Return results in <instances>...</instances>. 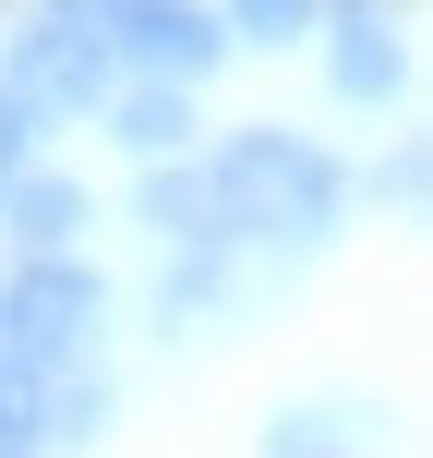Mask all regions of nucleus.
Here are the masks:
<instances>
[{
  "instance_id": "nucleus-4",
  "label": "nucleus",
  "mask_w": 433,
  "mask_h": 458,
  "mask_svg": "<svg viewBox=\"0 0 433 458\" xmlns=\"http://www.w3.org/2000/svg\"><path fill=\"white\" fill-rule=\"evenodd\" d=\"M109 61H133V85H205L229 61V24L193 13V0H133L109 24Z\"/></svg>"
},
{
  "instance_id": "nucleus-1",
  "label": "nucleus",
  "mask_w": 433,
  "mask_h": 458,
  "mask_svg": "<svg viewBox=\"0 0 433 458\" xmlns=\"http://www.w3.org/2000/svg\"><path fill=\"white\" fill-rule=\"evenodd\" d=\"M337 206H349V182H337V157H325L313 133L253 121V133H229L205 157L217 242H289V253H313V242H337Z\"/></svg>"
},
{
  "instance_id": "nucleus-7",
  "label": "nucleus",
  "mask_w": 433,
  "mask_h": 458,
  "mask_svg": "<svg viewBox=\"0 0 433 458\" xmlns=\"http://www.w3.org/2000/svg\"><path fill=\"white\" fill-rule=\"evenodd\" d=\"M181 133H193V85H133L121 97V145L133 157H169Z\"/></svg>"
},
{
  "instance_id": "nucleus-11",
  "label": "nucleus",
  "mask_w": 433,
  "mask_h": 458,
  "mask_svg": "<svg viewBox=\"0 0 433 458\" xmlns=\"http://www.w3.org/2000/svg\"><path fill=\"white\" fill-rule=\"evenodd\" d=\"M24 169H37V109H24L12 85H0V193H12Z\"/></svg>"
},
{
  "instance_id": "nucleus-3",
  "label": "nucleus",
  "mask_w": 433,
  "mask_h": 458,
  "mask_svg": "<svg viewBox=\"0 0 433 458\" xmlns=\"http://www.w3.org/2000/svg\"><path fill=\"white\" fill-rule=\"evenodd\" d=\"M0 85H12L37 121H72V109H96V97L121 85V61H109V37H96V24H61V13H37L12 48H0Z\"/></svg>"
},
{
  "instance_id": "nucleus-5",
  "label": "nucleus",
  "mask_w": 433,
  "mask_h": 458,
  "mask_svg": "<svg viewBox=\"0 0 433 458\" xmlns=\"http://www.w3.org/2000/svg\"><path fill=\"white\" fill-rule=\"evenodd\" d=\"M0 206H12V242H24V253H72V229H85V182H61V169H24Z\"/></svg>"
},
{
  "instance_id": "nucleus-12",
  "label": "nucleus",
  "mask_w": 433,
  "mask_h": 458,
  "mask_svg": "<svg viewBox=\"0 0 433 458\" xmlns=\"http://www.w3.org/2000/svg\"><path fill=\"white\" fill-rule=\"evenodd\" d=\"M48 13H61V24H96V37H109V24L133 13V0H48Z\"/></svg>"
},
{
  "instance_id": "nucleus-2",
  "label": "nucleus",
  "mask_w": 433,
  "mask_h": 458,
  "mask_svg": "<svg viewBox=\"0 0 433 458\" xmlns=\"http://www.w3.org/2000/svg\"><path fill=\"white\" fill-rule=\"evenodd\" d=\"M96 326H109V290H96V266H72V253H24V277L0 290V338L37 374H85Z\"/></svg>"
},
{
  "instance_id": "nucleus-10",
  "label": "nucleus",
  "mask_w": 433,
  "mask_h": 458,
  "mask_svg": "<svg viewBox=\"0 0 433 458\" xmlns=\"http://www.w3.org/2000/svg\"><path fill=\"white\" fill-rule=\"evenodd\" d=\"M313 13H325V0H229V48H289V37H313Z\"/></svg>"
},
{
  "instance_id": "nucleus-9",
  "label": "nucleus",
  "mask_w": 433,
  "mask_h": 458,
  "mask_svg": "<svg viewBox=\"0 0 433 458\" xmlns=\"http://www.w3.org/2000/svg\"><path fill=\"white\" fill-rule=\"evenodd\" d=\"M337 85H349V97H397V37H386L373 13L337 24Z\"/></svg>"
},
{
  "instance_id": "nucleus-6",
  "label": "nucleus",
  "mask_w": 433,
  "mask_h": 458,
  "mask_svg": "<svg viewBox=\"0 0 433 458\" xmlns=\"http://www.w3.org/2000/svg\"><path fill=\"white\" fill-rule=\"evenodd\" d=\"M145 229L157 242H217V217H205V169H169V157H145Z\"/></svg>"
},
{
  "instance_id": "nucleus-8",
  "label": "nucleus",
  "mask_w": 433,
  "mask_h": 458,
  "mask_svg": "<svg viewBox=\"0 0 433 458\" xmlns=\"http://www.w3.org/2000/svg\"><path fill=\"white\" fill-rule=\"evenodd\" d=\"M24 446H48V374L12 362V338H0V458H24Z\"/></svg>"
}]
</instances>
